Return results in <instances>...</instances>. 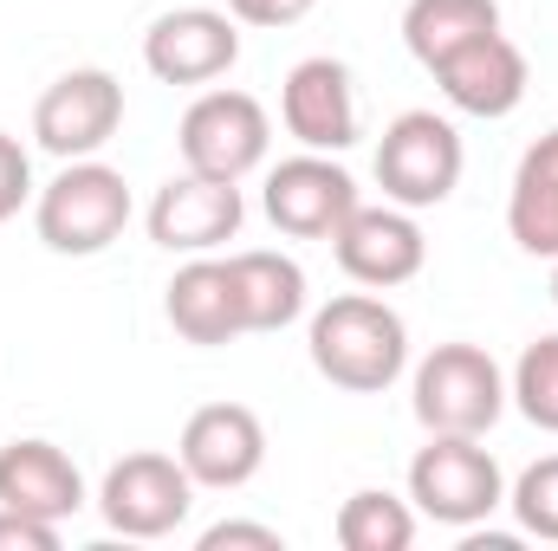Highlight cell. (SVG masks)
Returning a JSON list of instances; mask_svg holds the SVG:
<instances>
[{"instance_id":"cell-1","label":"cell","mask_w":558,"mask_h":551,"mask_svg":"<svg viewBox=\"0 0 558 551\" xmlns=\"http://www.w3.org/2000/svg\"><path fill=\"white\" fill-rule=\"evenodd\" d=\"M305 351L312 370L331 390L351 396H384L403 370H410V325L397 305H384L377 292H338L312 311L305 325Z\"/></svg>"},{"instance_id":"cell-2","label":"cell","mask_w":558,"mask_h":551,"mask_svg":"<svg viewBox=\"0 0 558 551\" xmlns=\"http://www.w3.org/2000/svg\"><path fill=\"white\" fill-rule=\"evenodd\" d=\"M33 228L52 254L65 260H92L105 254L124 228H131V182L124 169L98 162V156H78L65 162L39 195H33Z\"/></svg>"},{"instance_id":"cell-3","label":"cell","mask_w":558,"mask_h":551,"mask_svg":"<svg viewBox=\"0 0 558 551\" xmlns=\"http://www.w3.org/2000/svg\"><path fill=\"white\" fill-rule=\"evenodd\" d=\"M410 506L448 532H474L487 513L507 506V474L481 448V434H428L410 461Z\"/></svg>"},{"instance_id":"cell-4","label":"cell","mask_w":558,"mask_h":551,"mask_svg":"<svg viewBox=\"0 0 558 551\" xmlns=\"http://www.w3.org/2000/svg\"><path fill=\"white\" fill-rule=\"evenodd\" d=\"M410 409L428 434H487L507 415V370L468 338L435 344L410 377Z\"/></svg>"},{"instance_id":"cell-5","label":"cell","mask_w":558,"mask_h":551,"mask_svg":"<svg viewBox=\"0 0 558 551\" xmlns=\"http://www.w3.org/2000/svg\"><path fill=\"white\" fill-rule=\"evenodd\" d=\"M175 149H182V169H195V175L247 182V175L267 162V149H274V118H267V105H260L254 91L215 85V91H202V98L182 111Z\"/></svg>"},{"instance_id":"cell-6","label":"cell","mask_w":558,"mask_h":551,"mask_svg":"<svg viewBox=\"0 0 558 551\" xmlns=\"http://www.w3.org/2000/svg\"><path fill=\"white\" fill-rule=\"evenodd\" d=\"M461 169H468L461 131L435 111H403L377 143V188H384V201H397L410 215L441 208L461 188Z\"/></svg>"},{"instance_id":"cell-7","label":"cell","mask_w":558,"mask_h":551,"mask_svg":"<svg viewBox=\"0 0 558 551\" xmlns=\"http://www.w3.org/2000/svg\"><path fill=\"white\" fill-rule=\"evenodd\" d=\"M195 506V480L175 454L137 448L124 461H111L105 487H98V513L118 539H169Z\"/></svg>"},{"instance_id":"cell-8","label":"cell","mask_w":558,"mask_h":551,"mask_svg":"<svg viewBox=\"0 0 558 551\" xmlns=\"http://www.w3.org/2000/svg\"><path fill=\"white\" fill-rule=\"evenodd\" d=\"M124 124V85L105 72V65H72L59 72L39 105H33V137L46 156L59 162H78V156H98L105 143L118 137Z\"/></svg>"},{"instance_id":"cell-9","label":"cell","mask_w":558,"mask_h":551,"mask_svg":"<svg viewBox=\"0 0 558 551\" xmlns=\"http://www.w3.org/2000/svg\"><path fill=\"white\" fill-rule=\"evenodd\" d=\"M143 65L162 85H215L241 65V20L228 7H169L143 33Z\"/></svg>"},{"instance_id":"cell-10","label":"cell","mask_w":558,"mask_h":551,"mask_svg":"<svg viewBox=\"0 0 558 551\" xmlns=\"http://www.w3.org/2000/svg\"><path fill=\"white\" fill-rule=\"evenodd\" d=\"M260 201H267V221H274L279 234H292V241H331L364 195H357V182H351V169L338 156L299 149V156H286V162L267 169V195Z\"/></svg>"},{"instance_id":"cell-11","label":"cell","mask_w":558,"mask_h":551,"mask_svg":"<svg viewBox=\"0 0 558 551\" xmlns=\"http://www.w3.org/2000/svg\"><path fill=\"white\" fill-rule=\"evenodd\" d=\"M149 241L162 254H215L241 234L247 221V201H241V182H215V175H169L156 195H149Z\"/></svg>"},{"instance_id":"cell-12","label":"cell","mask_w":558,"mask_h":551,"mask_svg":"<svg viewBox=\"0 0 558 551\" xmlns=\"http://www.w3.org/2000/svg\"><path fill=\"white\" fill-rule=\"evenodd\" d=\"M331 254L351 285L364 292H390V285H410L428 267V241H422V221L397 201H357L351 221L331 234Z\"/></svg>"},{"instance_id":"cell-13","label":"cell","mask_w":558,"mask_h":551,"mask_svg":"<svg viewBox=\"0 0 558 551\" xmlns=\"http://www.w3.org/2000/svg\"><path fill=\"white\" fill-rule=\"evenodd\" d=\"M279 124L286 137H299V149H318V156H344L357 131H364V111H357V85H351V65L344 59H299L279 85Z\"/></svg>"},{"instance_id":"cell-14","label":"cell","mask_w":558,"mask_h":551,"mask_svg":"<svg viewBox=\"0 0 558 551\" xmlns=\"http://www.w3.org/2000/svg\"><path fill=\"white\" fill-rule=\"evenodd\" d=\"M175 461L189 467L195 487L234 493V487H247L267 467V421L247 409V403H202V409L182 421Z\"/></svg>"},{"instance_id":"cell-15","label":"cell","mask_w":558,"mask_h":551,"mask_svg":"<svg viewBox=\"0 0 558 551\" xmlns=\"http://www.w3.org/2000/svg\"><path fill=\"white\" fill-rule=\"evenodd\" d=\"M435 85H441V98L461 118H513L526 105L533 65H526V52L507 33H487V39L461 46L454 59H441L435 65Z\"/></svg>"},{"instance_id":"cell-16","label":"cell","mask_w":558,"mask_h":551,"mask_svg":"<svg viewBox=\"0 0 558 551\" xmlns=\"http://www.w3.org/2000/svg\"><path fill=\"white\" fill-rule=\"evenodd\" d=\"M85 500H92L85 493V474H78V461L59 441L26 434V441H7L0 448V506L65 526V519L85 513Z\"/></svg>"},{"instance_id":"cell-17","label":"cell","mask_w":558,"mask_h":551,"mask_svg":"<svg viewBox=\"0 0 558 551\" xmlns=\"http://www.w3.org/2000/svg\"><path fill=\"white\" fill-rule=\"evenodd\" d=\"M162 318L175 325L182 344H202V351L247 338V325H241V298H234V279H228V260H215V254H189V267H175L169 292H162Z\"/></svg>"},{"instance_id":"cell-18","label":"cell","mask_w":558,"mask_h":551,"mask_svg":"<svg viewBox=\"0 0 558 551\" xmlns=\"http://www.w3.org/2000/svg\"><path fill=\"white\" fill-rule=\"evenodd\" d=\"M507 234L520 254L533 260H558V131L533 143L513 169L507 188Z\"/></svg>"},{"instance_id":"cell-19","label":"cell","mask_w":558,"mask_h":551,"mask_svg":"<svg viewBox=\"0 0 558 551\" xmlns=\"http://www.w3.org/2000/svg\"><path fill=\"white\" fill-rule=\"evenodd\" d=\"M228 279H234L247 331H286L305 318V267L292 254H274V247L228 254Z\"/></svg>"},{"instance_id":"cell-20","label":"cell","mask_w":558,"mask_h":551,"mask_svg":"<svg viewBox=\"0 0 558 551\" xmlns=\"http://www.w3.org/2000/svg\"><path fill=\"white\" fill-rule=\"evenodd\" d=\"M500 33V0H410L403 7V46L422 72L454 59L461 46Z\"/></svg>"},{"instance_id":"cell-21","label":"cell","mask_w":558,"mask_h":551,"mask_svg":"<svg viewBox=\"0 0 558 551\" xmlns=\"http://www.w3.org/2000/svg\"><path fill=\"white\" fill-rule=\"evenodd\" d=\"M338 546L344 551H410L416 546V506L384 493V487H357L338 506Z\"/></svg>"},{"instance_id":"cell-22","label":"cell","mask_w":558,"mask_h":551,"mask_svg":"<svg viewBox=\"0 0 558 551\" xmlns=\"http://www.w3.org/2000/svg\"><path fill=\"white\" fill-rule=\"evenodd\" d=\"M507 403L526 415L533 428L558 434V331L533 338V344L520 351V364H513V377H507Z\"/></svg>"},{"instance_id":"cell-23","label":"cell","mask_w":558,"mask_h":551,"mask_svg":"<svg viewBox=\"0 0 558 551\" xmlns=\"http://www.w3.org/2000/svg\"><path fill=\"white\" fill-rule=\"evenodd\" d=\"M507 506H513V519H520L526 539L558 546V454H539V461L507 487Z\"/></svg>"},{"instance_id":"cell-24","label":"cell","mask_w":558,"mask_h":551,"mask_svg":"<svg viewBox=\"0 0 558 551\" xmlns=\"http://www.w3.org/2000/svg\"><path fill=\"white\" fill-rule=\"evenodd\" d=\"M33 195H39V188H33V156L20 149V137L0 131V221H13Z\"/></svg>"},{"instance_id":"cell-25","label":"cell","mask_w":558,"mask_h":551,"mask_svg":"<svg viewBox=\"0 0 558 551\" xmlns=\"http://www.w3.org/2000/svg\"><path fill=\"white\" fill-rule=\"evenodd\" d=\"M0 551H59V526H52V519H33V513L0 506Z\"/></svg>"},{"instance_id":"cell-26","label":"cell","mask_w":558,"mask_h":551,"mask_svg":"<svg viewBox=\"0 0 558 551\" xmlns=\"http://www.w3.org/2000/svg\"><path fill=\"white\" fill-rule=\"evenodd\" d=\"M202 551H228V546H254V551H279L286 539H279V526H254V519H221V526H208L202 539H195Z\"/></svg>"},{"instance_id":"cell-27","label":"cell","mask_w":558,"mask_h":551,"mask_svg":"<svg viewBox=\"0 0 558 551\" xmlns=\"http://www.w3.org/2000/svg\"><path fill=\"white\" fill-rule=\"evenodd\" d=\"M318 0H228V13L241 26H299Z\"/></svg>"},{"instance_id":"cell-28","label":"cell","mask_w":558,"mask_h":551,"mask_svg":"<svg viewBox=\"0 0 558 551\" xmlns=\"http://www.w3.org/2000/svg\"><path fill=\"white\" fill-rule=\"evenodd\" d=\"M553 305H558V260H553Z\"/></svg>"}]
</instances>
